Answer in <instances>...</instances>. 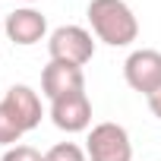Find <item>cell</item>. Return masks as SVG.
<instances>
[{
	"instance_id": "obj_12",
	"label": "cell",
	"mask_w": 161,
	"mask_h": 161,
	"mask_svg": "<svg viewBox=\"0 0 161 161\" xmlns=\"http://www.w3.org/2000/svg\"><path fill=\"white\" fill-rule=\"evenodd\" d=\"M148 108H152V114H155V117L161 120V86H158V89H155V92L148 95Z\"/></svg>"
},
{
	"instance_id": "obj_6",
	"label": "cell",
	"mask_w": 161,
	"mask_h": 161,
	"mask_svg": "<svg viewBox=\"0 0 161 161\" xmlns=\"http://www.w3.org/2000/svg\"><path fill=\"white\" fill-rule=\"evenodd\" d=\"M69 92H86V73H82V66L51 60L41 69V95H47L54 101V98L69 95Z\"/></svg>"
},
{
	"instance_id": "obj_2",
	"label": "cell",
	"mask_w": 161,
	"mask_h": 161,
	"mask_svg": "<svg viewBox=\"0 0 161 161\" xmlns=\"http://www.w3.org/2000/svg\"><path fill=\"white\" fill-rule=\"evenodd\" d=\"M47 51H51V60L73 63V66H86L95 57V38L82 25H60V29L51 32Z\"/></svg>"
},
{
	"instance_id": "obj_3",
	"label": "cell",
	"mask_w": 161,
	"mask_h": 161,
	"mask_svg": "<svg viewBox=\"0 0 161 161\" xmlns=\"http://www.w3.org/2000/svg\"><path fill=\"white\" fill-rule=\"evenodd\" d=\"M86 155L89 161H133L130 133L120 123H98L86 139Z\"/></svg>"
},
{
	"instance_id": "obj_10",
	"label": "cell",
	"mask_w": 161,
	"mask_h": 161,
	"mask_svg": "<svg viewBox=\"0 0 161 161\" xmlns=\"http://www.w3.org/2000/svg\"><path fill=\"white\" fill-rule=\"evenodd\" d=\"M44 161H89V155L76 142H57L54 148L44 152Z\"/></svg>"
},
{
	"instance_id": "obj_13",
	"label": "cell",
	"mask_w": 161,
	"mask_h": 161,
	"mask_svg": "<svg viewBox=\"0 0 161 161\" xmlns=\"http://www.w3.org/2000/svg\"><path fill=\"white\" fill-rule=\"evenodd\" d=\"M29 3H35V0H29Z\"/></svg>"
},
{
	"instance_id": "obj_7",
	"label": "cell",
	"mask_w": 161,
	"mask_h": 161,
	"mask_svg": "<svg viewBox=\"0 0 161 161\" xmlns=\"http://www.w3.org/2000/svg\"><path fill=\"white\" fill-rule=\"evenodd\" d=\"M44 32H47V19H44L38 10H32V7L13 10V13L7 16V38H10L13 44H22V47L38 44V41L44 38Z\"/></svg>"
},
{
	"instance_id": "obj_5",
	"label": "cell",
	"mask_w": 161,
	"mask_h": 161,
	"mask_svg": "<svg viewBox=\"0 0 161 161\" xmlns=\"http://www.w3.org/2000/svg\"><path fill=\"white\" fill-rule=\"evenodd\" d=\"M51 120L63 133H82L92 123V104L86 92H69L51 101Z\"/></svg>"
},
{
	"instance_id": "obj_4",
	"label": "cell",
	"mask_w": 161,
	"mask_h": 161,
	"mask_svg": "<svg viewBox=\"0 0 161 161\" xmlns=\"http://www.w3.org/2000/svg\"><path fill=\"white\" fill-rule=\"evenodd\" d=\"M123 76H126V86L139 95H152L161 86V51L155 47H139L123 60Z\"/></svg>"
},
{
	"instance_id": "obj_9",
	"label": "cell",
	"mask_w": 161,
	"mask_h": 161,
	"mask_svg": "<svg viewBox=\"0 0 161 161\" xmlns=\"http://www.w3.org/2000/svg\"><path fill=\"white\" fill-rule=\"evenodd\" d=\"M25 136V126L19 123V117L7 108V101H0V145H19V139Z\"/></svg>"
},
{
	"instance_id": "obj_8",
	"label": "cell",
	"mask_w": 161,
	"mask_h": 161,
	"mask_svg": "<svg viewBox=\"0 0 161 161\" xmlns=\"http://www.w3.org/2000/svg\"><path fill=\"white\" fill-rule=\"evenodd\" d=\"M3 101H7V108L19 117V123L25 126V133L29 130H35L38 123H41V98H38V92L32 89V86H25V82H16V86H10L7 89V95H3Z\"/></svg>"
},
{
	"instance_id": "obj_11",
	"label": "cell",
	"mask_w": 161,
	"mask_h": 161,
	"mask_svg": "<svg viewBox=\"0 0 161 161\" xmlns=\"http://www.w3.org/2000/svg\"><path fill=\"white\" fill-rule=\"evenodd\" d=\"M0 161H44V155L38 152V148H32V145H10L7 152H3V158Z\"/></svg>"
},
{
	"instance_id": "obj_1",
	"label": "cell",
	"mask_w": 161,
	"mask_h": 161,
	"mask_svg": "<svg viewBox=\"0 0 161 161\" xmlns=\"http://www.w3.org/2000/svg\"><path fill=\"white\" fill-rule=\"evenodd\" d=\"M86 16L92 22L95 38L111 47H126L139 38V22L123 0H92Z\"/></svg>"
}]
</instances>
